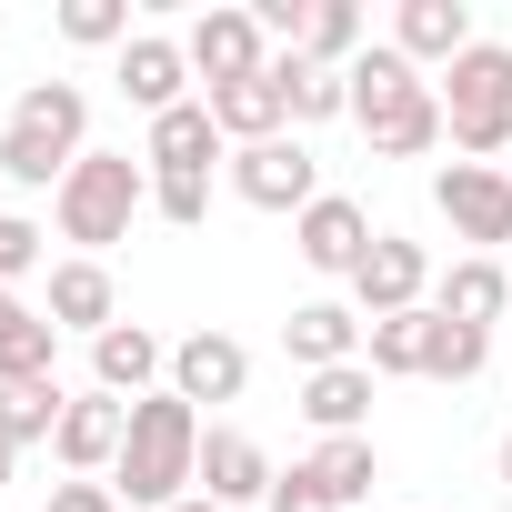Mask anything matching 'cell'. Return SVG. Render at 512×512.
I'll list each match as a JSON object with an SVG mask.
<instances>
[{"mask_svg": "<svg viewBox=\"0 0 512 512\" xmlns=\"http://www.w3.org/2000/svg\"><path fill=\"white\" fill-rule=\"evenodd\" d=\"M201 432H211V422H201L181 392L131 402V442H121V462H111V492H121L131 512L191 502V492H201Z\"/></svg>", "mask_w": 512, "mask_h": 512, "instance_id": "cell-1", "label": "cell"}, {"mask_svg": "<svg viewBox=\"0 0 512 512\" xmlns=\"http://www.w3.org/2000/svg\"><path fill=\"white\" fill-rule=\"evenodd\" d=\"M81 131H91V91L81 81H31L11 101V121H0V181L11 191H61L71 161L91 151Z\"/></svg>", "mask_w": 512, "mask_h": 512, "instance_id": "cell-2", "label": "cell"}, {"mask_svg": "<svg viewBox=\"0 0 512 512\" xmlns=\"http://www.w3.org/2000/svg\"><path fill=\"white\" fill-rule=\"evenodd\" d=\"M342 81H352V121H362V141H372L382 161H422V151L442 141V91H432L392 41H372Z\"/></svg>", "mask_w": 512, "mask_h": 512, "instance_id": "cell-3", "label": "cell"}, {"mask_svg": "<svg viewBox=\"0 0 512 512\" xmlns=\"http://www.w3.org/2000/svg\"><path fill=\"white\" fill-rule=\"evenodd\" d=\"M141 211H151V161H131V151H81L71 181L51 191V221H61V241H81V262L131 241Z\"/></svg>", "mask_w": 512, "mask_h": 512, "instance_id": "cell-4", "label": "cell"}, {"mask_svg": "<svg viewBox=\"0 0 512 512\" xmlns=\"http://www.w3.org/2000/svg\"><path fill=\"white\" fill-rule=\"evenodd\" d=\"M432 91H442V141H452L462 161L512 151V41H472Z\"/></svg>", "mask_w": 512, "mask_h": 512, "instance_id": "cell-5", "label": "cell"}, {"mask_svg": "<svg viewBox=\"0 0 512 512\" xmlns=\"http://www.w3.org/2000/svg\"><path fill=\"white\" fill-rule=\"evenodd\" d=\"M432 211L452 221V241H472L492 262V241H512V161H442L432 171Z\"/></svg>", "mask_w": 512, "mask_h": 512, "instance_id": "cell-6", "label": "cell"}, {"mask_svg": "<svg viewBox=\"0 0 512 512\" xmlns=\"http://www.w3.org/2000/svg\"><path fill=\"white\" fill-rule=\"evenodd\" d=\"M231 191L251 201V211H312L322 201V161L302 151V131H282V141H251V151H231Z\"/></svg>", "mask_w": 512, "mask_h": 512, "instance_id": "cell-7", "label": "cell"}, {"mask_svg": "<svg viewBox=\"0 0 512 512\" xmlns=\"http://www.w3.org/2000/svg\"><path fill=\"white\" fill-rule=\"evenodd\" d=\"M181 51H191L201 91H231V81H262V71H272V31H262V11H201V21L181 31Z\"/></svg>", "mask_w": 512, "mask_h": 512, "instance_id": "cell-8", "label": "cell"}, {"mask_svg": "<svg viewBox=\"0 0 512 512\" xmlns=\"http://www.w3.org/2000/svg\"><path fill=\"white\" fill-rule=\"evenodd\" d=\"M422 292H432V251L402 241V231H382L362 251V272H352V312L362 322H392V312H422Z\"/></svg>", "mask_w": 512, "mask_h": 512, "instance_id": "cell-9", "label": "cell"}, {"mask_svg": "<svg viewBox=\"0 0 512 512\" xmlns=\"http://www.w3.org/2000/svg\"><path fill=\"white\" fill-rule=\"evenodd\" d=\"M372 241H382V231H372V211H362L352 191H322V201H312V211L292 221V251H302V262H312L322 282H352Z\"/></svg>", "mask_w": 512, "mask_h": 512, "instance_id": "cell-10", "label": "cell"}, {"mask_svg": "<svg viewBox=\"0 0 512 512\" xmlns=\"http://www.w3.org/2000/svg\"><path fill=\"white\" fill-rule=\"evenodd\" d=\"M121 442H131V402H111V392H71V412H61V432H51L61 472H71V482H111Z\"/></svg>", "mask_w": 512, "mask_h": 512, "instance_id": "cell-11", "label": "cell"}, {"mask_svg": "<svg viewBox=\"0 0 512 512\" xmlns=\"http://www.w3.org/2000/svg\"><path fill=\"white\" fill-rule=\"evenodd\" d=\"M91 392H111V402H151V392H171V342L141 332V322H111V332L91 342Z\"/></svg>", "mask_w": 512, "mask_h": 512, "instance_id": "cell-12", "label": "cell"}, {"mask_svg": "<svg viewBox=\"0 0 512 512\" xmlns=\"http://www.w3.org/2000/svg\"><path fill=\"white\" fill-rule=\"evenodd\" d=\"M221 151H231V141H221L211 101H181V111H161V121H151V141H141L151 181H211V161H221Z\"/></svg>", "mask_w": 512, "mask_h": 512, "instance_id": "cell-13", "label": "cell"}, {"mask_svg": "<svg viewBox=\"0 0 512 512\" xmlns=\"http://www.w3.org/2000/svg\"><path fill=\"white\" fill-rule=\"evenodd\" d=\"M171 392L201 412V402H241L251 392V352L231 342V332H181L171 342Z\"/></svg>", "mask_w": 512, "mask_h": 512, "instance_id": "cell-14", "label": "cell"}, {"mask_svg": "<svg viewBox=\"0 0 512 512\" xmlns=\"http://www.w3.org/2000/svg\"><path fill=\"white\" fill-rule=\"evenodd\" d=\"M201 492H211L221 512H241V502H272V452L251 442L241 422H211V432H201Z\"/></svg>", "mask_w": 512, "mask_h": 512, "instance_id": "cell-15", "label": "cell"}, {"mask_svg": "<svg viewBox=\"0 0 512 512\" xmlns=\"http://www.w3.org/2000/svg\"><path fill=\"white\" fill-rule=\"evenodd\" d=\"M111 81H121V101H131L141 121H161V111H181V101H191V51H181V41H161V31H141V41L121 51V71H111Z\"/></svg>", "mask_w": 512, "mask_h": 512, "instance_id": "cell-16", "label": "cell"}, {"mask_svg": "<svg viewBox=\"0 0 512 512\" xmlns=\"http://www.w3.org/2000/svg\"><path fill=\"white\" fill-rule=\"evenodd\" d=\"M472 41H482V31H472L462 0H402V11H392V51H402L412 71H452Z\"/></svg>", "mask_w": 512, "mask_h": 512, "instance_id": "cell-17", "label": "cell"}, {"mask_svg": "<svg viewBox=\"0 0 512 512\" xmlns=\"http://www.w3.org/2000/svg\"><path fill=\"white\" fill-rule=\"evenodd\" d=\"M362 332H372V322H362L352 302H302V312L282 322V352H292L302 372H342V362H362Z\"/></svg>", "mask_w": 512, "mask_h": 512, "instance_id": "cell-18", "label": "cell"}, {"mask_svg": "<svg viewBox=\"0 0 512 512\" xmlns=\"http://www.w3.org/2000/svg\"><path fill=\"white\" fill-rule=\"evenodd\" d=\"M432 312H442V322H462V332H492V322L512 312V272H502V262H482V251H462V262L432 282Z\"/></svg>", "mask_w": 512, "mask_h": 512, "instance_id": "cell-19", "label": "cell"}, {"mask_svg": "<svg viewBox=\"0 0 512 512\" xmlns=\"http://www.w3.org/2000/svg\"><path fill=\"white\" fill-rule=\"evenodd\" d=\"M51 322L101 342V332L121 322V292H111V272H101V262H81V251H71V262H51Z\"/></svg>", "mask_w": 512, "mask_h": 512, "instance_id": "cell-20", "label": "cell"}, {"mask_svg": "<svg viewBox=\"0 0 512 512\" xmlns=\"http://www.w3.org/2000/svg\"><path fill=\"white\" fill-rule=\"evenodd\" d=\"M211 101V121H221V141L231 151H251V141H282L292 131V111H282V81L262 71V81H231V91H201Z\"/></svg>", "mask_w": 512, "mask_h": 512, "instance_id": "cell-21", "label": "cell"}, {"mask_svg": "<svg viewBox=\"0 0 512 512\" xmlns=\"http://www.w3.org/2000/svg\"><path fill=\"white\" fill-rule=\"evenodd\" d=\"M302 422L332 442V432H362L372 422V362H342V372H302Z\"/></svg>", "mask_w": 512, "mask_h": 512, "instance_id": "cell-22", "label": "cell"}, {"mask_svg": "<svg viewBox=\"0 0 512 512\" xmlns=\"http://www.w3.org/2000/svg\"><path fill=\"white\" fill-rule=\"evenodd\" d=\"M272 81H282L292 131H302V121H352V81H342V71H322V61H302V51H272Z\"/></svg>", "mask_w": 512, "mask_h": 512, "instance_id": "cell-23", "label": "cell"}, {"mask_svg": "<svg viewBox=\"0 0 512 512\" xmlns=\"http://www.w3.org/2000/svg\"><path fill=\"white\" fill-rule=\"evenodd\" d=\"M312 482H322V502L342 512V502H372V482H382V452H372V432H332L312 462H302Z\"/></svg>", "mask_w": 512, "mask_h": 512, "instance_id": "cell-24", "label": "cell"}, {"mask_svg": "<svg viewBox=\"0 0 512 512\" xmlns=\"http://www.w3.org/2000/svg\"><path fill=\"white\" fill-rule=\"evenodd\" d=\"M422 352H432V302H422V312H392V322H372V332H362L372 382H412V372H422Z\"/></svg>", "mask_w": 512, "mask_h": 512, "instance_id": "cell-25", "label": "cell"}, {"mask_svg": "<svg viewBox=\"0 0 512 512\" xmlns=\"http://www.w3.org/2000/svg\"><path fill=\"white\" fill-rule=\"evenodd\" d=\"M61 412H71V392H61V382H0V442H11V452L51 442V432H61Z\"/></svg>", "mask_w": 512, "mask_h": 512, "instance_id": "cell-26", "label": "cell"}, {"mask_svg": "<svg viewBox=\"0 0 512 512\" xmlns=\"http://www.w3.org/2000/svg\"><path fill=\"white\" fill-rule=\"evenodd\" d=\"M51 362H61V322L51 312H31V322L0 332V382H61Z\"/></svg>", "mask_w": 512, "mask_h": 512, "instance_id": "cell-27", "label": "cell"}, {"mask_svg": "<svg viewBox=\"0 0 512 512\" xmlns=\"http://www.w3.org/2000/svg\"><path fill=\"white\" fill-rule=\"evenodd\" d=\"M372 41H362V11L352 0H312V31H302V61H322V71H352Z\"/></svg>", "mask_w": 512, "mask_h": 512, "instance_id": "cell-28", "label": "cell"}, {"mask_svg": "<svg viewBox=\"0 0 512 512\" xmlns=\"http://www.w3.org/2000/svg\"><path fill=\"white\" fill-rule=\"evenodd\" d=\"M492 362V332H462V322H442L432 312V352H422V382H472Z\"/></svg>", "mask_w": 512, "mask_h": 512, "instance_id": "cell-29", "label": "cell"}, {"mask_svg": "<svg viewBox=\"0 0 512 512\" xmlns=\"http://www.w3.org/2000/svg\"><path fill=\"white\" fill-rule=\"evenodd\" d=\"M61 41H81V51H131L141 31H131L121 0H61Z\"/></svg>", "mask_w": 512, "mask_h": 512, "instance_id": "cell-30", "label": "cell"}, {"mask_svg": "<svg viewBox=\"0 0 512 512\" xmlns=\"http://www.w3.org/2000/svg\"><path fill=\"white\" fill-rule=\"evenodd\" d=\"M21 272H41V221H21V211H0V292H11Z\"/></svg>", "mask_w": 512, "mask_h": 512, "instance_id": "cell-31", "label": "cell"}, {"mask_svg": "<svg viewBox=\"0 0 512 512\" xmlns=\"http://www.w3.org/2000/svg\"><path fill=\"white\" fill-rule=\"evenodd\" d=\"M151 211H161L171 231H201V211H211V181H151Z\"/></svg>", "mask_w": 512, "mask_h": 512, "instance_id": "cell-32", "label": "cell"}, {"mask_svg": "<svg viewBox=\"0 0 512 512\" xmlns=\"http://www.w3.org/2000/svg\"><path fill=\"white\" fill-rule=\"evenodd\" d=\"M262 512H332V502H322V482L292 462V472H272V502H262Z\"/></svg>", "mask_w": 512, "mask_h": 512, "instance_id": "cell-33", "label": "cell"}, {"mask_svg": "<svg viewBox=\"0 0 512 512\" xmlns=\"http://www.w3.org/2000/svg\"><path fill=\"white\" fill-rule=\"evenodd\" d=\"M51 512H121L111 482H51Z\"/></svg>", "mask_w": 512, "mask_h": 512, "instance_id": "cell-34", "label": "cell"}, {"mask_svg": "<svg viewBox=\"0 0 512 512\" xmlns=\"http://www.w3.org/2000/svg\"><path fill=\"white\" fill-rule=\"evenodd\" d=\"M11 322H31V302H21V292H0V332H11Z\"/></svg>", "mask_w": 512, "mask_h": 512, "instance_id": "cell-35", "label": "cell"}, {"mask_svg": "<svg viewBox=\"0 0 512 512\" xmlns=\"http://www.w3.org/2000/svg\"><path fill=\"white\" fill-rule=\"evenodd\" d=\"M171 512H221V502H211V492H191V502H171Z\"/></svg>", "mask_w": 512, "mask_h": 512, "instance_id": "cell-36", "label": "cell"}, {"mask_svg": "<svg viewBox=\"0 0 512 512\" xmlns=\"http://www.w3.org/2000/svg\"><path fill=\"white\" fill-rule=\"evenodd\" d=\"M11 462H21V452H11V442H0V492H11Z\"/></svg>", "mask_w": 512, "mask_h": 512, "instance_id": "cell-37", "label": "cell"}, {"mask_svg": "<svg viewBox=\"0 0 512 512\" xmlns=\"http://www.w3.org/2000/svg\"><path fill=\"white\" fill-rule=\"evenodd\" d=\"M502 482H512V432H502Z\"/></svg>", "mask_w": 512, "mask_h": 512, "instance_id": "cell-38", "label": "cell"}]
</instances>
